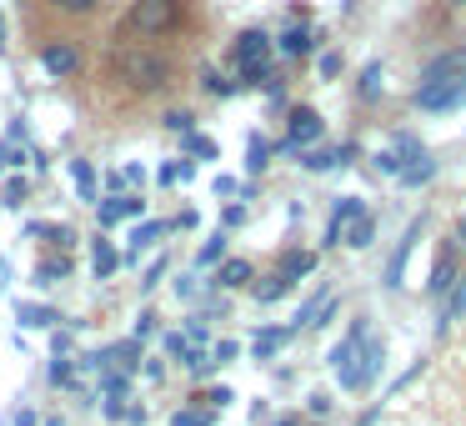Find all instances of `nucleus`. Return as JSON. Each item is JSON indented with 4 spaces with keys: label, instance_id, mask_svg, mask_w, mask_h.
I'll list each match as a JSON object with an SVG mask.
<instances>
[{
    "label": "nucleus",
    "instance_id": "423d86ee",
    "mask_svg": "<svg viewBox=\"0 0 466 426\" xmlns=\"http://www.w3.org/2000/svg\"><path fill=\"white\" fill-rule=\"evenodd\" d=\"M41 71H46V76H56V81H66V76L81 71V51H76L71 41H51V46H41Z\"/></svg>",
    "mask_w": 466,
    "mask_h": 426
},
{
    "label": "nucleus",
    "instance_id": "4d7b16f0",
    "mask_svg": "<svg viewBox=\"0 0 466 426\" xmlns=\"http://www.w3.org/2000/svg\"><path fill=\"white\" fill-rule=\"evenodd\" d=\"M326 411H331V396L316 391V396H311V416H326Z\"/></svg>",
    "mask_w": 466,
    "mask_h": 426
},
{
    "label": "nucleus",
    "instance_id": "39448f33",
    "mask_svg": "<svg viewBox=\"0 0 466 426\" xmlns=\"http://www.w3.org/2000/svg\"><path fill=\"white\" fill-rule=\"evenodd\" d=\"M326 131L321 111H311V106H291V116H286V141L281 151H306V146H316Z\"/></svg>",
    "mask_w": 466,
    "mask_h": 426
},
{
    "label": "nucleus",
    "instance_id": "8fccbe9b",
    "mask_svg": "<svg viewBox=\"0 0 466 426\" xmlns=\"http://www.w3.org/2000/svg\"><path fill=\"white\" fill-rule=\"evenodd\" d=\"M166 126H171V131H191V116H186V111H171V116H166Z\"/></svg>",
    "mask_w": 466,
    "mask_h": 426
},
{
    "label": "nucleus",
    "instance_id": "69168bd1",
    "mask_svg": "<svg viewBox=\"0 0 466 426\" xmlns=\"http://www.w3.org/2000/svg\"><path fill=\"white\" fill-rule=\"evenodd\" d=\"M0 41H5V15H0Z\"/></svg>",
    "mask_w": 466,
    "mask_h": 426
},
{
    "label": "nucleus",
    "instance_id": "4be33fe9",
    "mask_svg": "<svg viewBox=\"0 0 466 426\" xmlns=\"http://www.w3.org/2000/svg\"><path fill=\"white\" fill-rule=\"evenodd\" d=\"M221 261H226V231H216V236H206L201 251H196V271H211V266H221Z\"/></svg>",
    "mask_w": 466,
    "mask_h": 426
},
{
    "label": "nucleus",
    "instance_id": "72a5a7b5",
    "mask_svg": "<svg viewBox=\"0 0 466 426\" xmlns=\"http://www.w3.org/2000/svg\"><path fill=\"white\" fill-rule=\"evenodd\" d=\"M356 91H361V101H376V96H381V66H366L361 71V81H356Z\"/></svg>",
    "mask_w": 466,
    "mask_h": 426
},
{
    "label": "nucleus",
    "instance_id": "7ed1b4c3",
    "mask_svg": "<svg viewBox=\"0 0 466 426\" xmlns=\"http://www.w3.org/2000/svg\"><path fill=\"white\" fill-rule=\"evenodd\" d=\"M126 25L136 36H171L181 25V0H131Z\"/></svg>",
    "mask_w": 466,
    "mask_h": 426
},
{
    "label": "nucleus",
    "instance_id": "cd10ccee",
    "mask_svg": "<svg viewBox=\"0 0 466 426\" xmlns=\"http://www.w3.org/2000/svg\"><path fill=\"white\" fill-rule=\"evenodd\" d=\"M161 236H166V226H161V221H141V226L131 231V256H136V251H151V246L161 241Z\"/></svg>",
    "mask_w": 466,
    "mask_h": 426
},
{
    "label": "nucleus",
    "instance_id": "c85d7f7f",
    "mask_svg": "<svg viewBox=\"0 0 466 426\" xmlns=\"http://www.w3.org/2000/svg\"><path fill=\"white\" fill-rule=\"evenodd\" d=\"M251 291H256V301H261V306H271V301H281V296L291 291V281H286V276L276 271V276H266L261 286H251Z\"/></svg>",
    "mask_w": 466,
    "mask_h": 426
},
{
    "label": "nucleus",
    "instance_id": "c9c22d12",
    "mask_svg": "<svg viewBox=\"0 0 466 426\" xmlns=\"http://www.w3.org/2000/svg\"><path fill=\"white\" fill-rule=\"evenodd\" d=\"M25 201V181L21 176H11V181L0 186V206H21Z\"/></svg>",
    "mask_w": 466,
    "mask_h": 426
},
{
    "label": "nucleus",
    "instance_id": "aec40b11",
    "mask_svg": "<svg viewBox=\"0 0 466 426\" xmlns=\"http://www.w3.org/2000/svg\"><path fill=\"white\" fill-rule=\"evenodd\" d=\"M256 281V271H251V261H221L216 266V286H251Z\"/></svg>",
    "mask_w": 466,
    "mask_h": 426
},
{
    "label": "nucleus",
    "instance_id": "6e6552de",
    "mask_svg": "<svg viewBox=\"0 0 466 426\" xmlns=\"http://www.w3.org/2000/svg\"><path fill=\"white\" fill-rule=\"evenodd\" d=\"M96 216H101V226L111 231V226H121V221H136V216H146V201L141 196H116V201H96Z\"/></svg>",
    "mask_w": 466,
    "mask_h": 426
},
{
    "label": "nucleus",
    "instance_id": "603ef678",
    "mask_svg": "<svg viewBox=\"0 0 466 426\" xmlns=\"http://www.w3.org/2000/svg\"><path fill=\"white\" fill-rule=\"evenodd\" d=\"M336 71H341V56L326 51V56H321V76H336Z\"/></svg>",
    "mask_w": 466,
    "mask_h": 426
},
{
    "label": "nucleus",
    "instance_id": "f8f14e48",
    "mask_svg": "<svg viewBox=\"0 0 466 426\" xmlns=\"http://www.w3.org/2000/svg\"><path fill=\"white\" fill-rule=\"evenodd\" d=\"M71 186H76L81 201H101V176H96V161L76 156V161H71Z\"/></svg>",
    "mask_w": 466,
    "mask_h": 426
},
{
    "label": "nucleus",
    "instance_id": "c756f323",
    "mask_svg": "<svg viewBox=\"0 0 466 426\" xmlns=\"http://www.w3.org/2000/svg\"><path fill=\"white\" fill-rule=\"evenodd\" d=\"M186 176H196V161H166V166H156V186H176V181H186Z\"/></svg>",
    "mask_w": 466,
    "mask_h": 426
},
{
    "label": "nucleus",
    "instance_id": "7c9ffc66",
    "mask_svg": "<svg viewBox=\"0 0 466 426\" xmlns=\"http://www.w3.org/2000/svg\"><path fill=\"white\" fill-rule=\"evenodd\" d=\"M266 156H271V146H266V136H251V146H246V171H251V176H261L266 166H271Z\"/></svg>",
    "mask_w": 466,
    "mask_h": 426
},
{
    "label": "nucleus",
    "instance_id": "6ab92c4d",
    "mask_svg": "<svg viewBox=\"0 0 466 426\" xmlns=\"http://www.w3.org/2000/svg\"><path fill=\"white\" fill-rule=\"evenodd\" d=\"M341 236H346V246H351V251H366V246H371V236H376V216H371V211H361Z\"/></svg>",
    "mask_w": 466,
    "mask_h": 426
},
{
    "label": "nucleus",
    "instance_id": "052dcab7",
    "mask_svg": "<svg viewBox=\"0 0 466 426\" xmlns=\"http://www.w3.org/2000/svg\"><path fill=\"white\" fill-rule=\"evenodd\" d=\"M15 426H35V411H15Z\"/></svg>",
    "mask_w": 466,
    "mask_h": 426
},
{
    "label": "nucleus",
    "instance_id": "5fc2aeb1",
    "mask_svg": "<svg viewBox=\"0 0 466 426\" xmlns=\"http://www.w3.org/2000/svg\"><path fill=\"white\" fill-rule=\"evenodd\" d=\"M121 181H126V186H141V181H146V171H141V166H126Z\"/></svg>",
    "mask_w": 466,
    "mask_h": 426
},
{
    "label": "nucleus",
    "instance_id": "2f4dec72",
    "mask_svg": "<svg viewBox=\"0 0 466 426\" xmlns=\"http://www.w3.org/2000/svg\"><path fill=\"white\" fill-rule=\"evenodd\" d=\"M316 271V256H306V251H296V256H286V266H281V276H286V281H301V276H311Z\"/></svg>",
    "mask_w": 466,
    "mask_h": 426
},
{
    "label": "nucleus",
    "instance_id": "6e6d98bb",
    "mask_svg": "<svg viewBox=\"0 0 466 426\" xmlns=\"http://www.w3.org/2000/svg\"><path fill=\"white\" fill-rule=\"evenodd\" d=\"M206 401H211V406H226V401H231V391H226V386H211V391H206Z\"/></svg>",
    "mask_w": 466,
    "mask_h": 426
},
{
    "label": "nucleus",
    "instance_id": "20e7f679",
    "mask_svg": "<svg viewBox=\"0 0 466 426\" xmlns=\"http://www.w3.org/2000/svg\"><path fill=\"white\" fill-rule=\"evenodd\" d=\"M466 106V76L461 81H436V86H416V111L426 116H446Z\"/></svg>",
    "mask_w": 466,
    "mask_h": 426
},
{
    "label": "nucleus",
    "instance_id": "9d476101",
    "mask_svg": "<svg viewBox=\"0 0 466 426\" xmlns=\"http://www.w3.org/2000/svg\"><path fill=\"white\" fill-rule=\"evenodd\" d=\"M456 276H461V266H456V246H441V256H436V266H431V296L436 301L456 286Z\"/></svg>",
    "mask_w": 466,
    "mask_h": 426
},
{
    "label": "nucleus",
    "instance_id": "a211bd4d",
    "mask_svg": "<svg viewBox=\"0 0 466 426\" xmlns=\"http://www.w3.org/2000/svg\"><path fill=\"white\" fill-rule=\"evenodd\" d=\"M356 216H361V201H356V196H341L336 211H331V226H326V241H341V231L356 221Z\"/></svg>",
    "mask_w": 466,
    "mask_h": 426
},
{
    "label": "nucleus",
    "instance_id": "473e14b6",
    "mask_svg": "<svg viewBox=\"0 0 466 426\" xmlns=\"http://www.w3.org/2000/svg\"><path fill=\"white\" fill-rule=\"evenodd\" d=\"M391 151H396V161H401V166H406V161H416V156H426V146H421V141H416V136H406V131H396V136H391Z\"/></svg>",
    "mask_w": 466,
    "mask_h": 426
},
{
    "label": "nucleus",
    "instance_id": "49530a36",
    "mask_svg": "<svg viewBox=\"0 0 466 426\" xmlns=\"http://www.w3.org/2000/svg\"><path fill=\"white\" fill-rule=\"evenodd\" d=\"M171 426H211V421H206L201 411H176V416H171Z\"/></svg>",
    "mask_w": 466,
    "mask_h": 426
},
{
    "label": "nucleus",
    "instance_id": "864d4df0",
    "mask_svg": "<svg viewBox=\"0 0 466 426\" xmlns=\"http://www.w3.org/2000/svg\"><path fill=\"white\" fill-rule=\"evenodd\" d=\"M141 371H146V376H151V381H161V376H166V366H161V356H151V361H146V366H141Z\"/></svg>",
    "mask_w": 466,
    "mask_h": 426
},
{
    "label": "nucleus",
    "instance_id": "09e8293b",
    "mask_svg": "<svg viewBox=\"0 0 466 426\" xmlns=\"http://www.w3.org/2000/svg\"><path fill=\"white\" fill-rule=\"evenodd\" d=\"M186 336H191V341H211V331H206V321H201V316H196V321H186Z\"/></svg>",
    "mask_w": 466,
    "mask_h": 426
},
{
    "label": "nucleus",
    "instance_id": "412c9836",
    "mask_svg": "<svg viewBox=\"0 0 466 426\" xmlns=\"http://www.w3.org/2000/svg\"><path fill=\"white\" fill-rule=\"evenodd\" d=\"M291 336H296V331H291V326H281V331H276V326H266V331H261V336H256V361H271V356H276V351H281V346H286V341H291Z\"/></svg>",
    "mask_w": 466,
    "mask_h": 426
},
{
    "label": "nucleus",
    "instance_id": "4468645a",
    "mask_svg": "<svg viewBox=\"0 0 466 426\" xmlns=\"http://www.w3.org/2000/svg\"><path fill=\"white\" fill-rule=\"evenodd\" d=\"M231 56H236V66L241 61H271V41H266L261 31H241L231 46Z\"/></svg>",
    "mask_w": 466,
    "mask_h": 426
},
{
    "label": "nucleus",
    "instance_id": "bf43d9fd",
    "mask_svg": "<svg viewBox=\"0 0 466 426\" xmlns=\"http://www.w3.org/2000/svg\"><path fill=\"white\" fill-rule=\"evenodd\" d=\"M151 326H156V316H151V311H141V316H136V336H146Z\"/></svg>",
    "mask_w": 466,
    "mask_h": 426
},
{
    "label": "nucleus",
    "instance_id": "ddd939ff",
    "mask_svg": "<svg viewBox=\"0 0 466 426\" xmlns=\"http://www.w3.org/2000/svg\"><path fill=\"white\" fill-rule=\"evenodd\" d=\"M461 316H466V271L456 276V286L441 296V316H436V331H446V326L461 321Z\"/></svg>",
    "mask_w": 466,
    "mask_h": 426
},
{
    "label": "nucleus",
    "instance_id": "680f3d73",
    "mask_svg": "<svg viewBox=\"0 0 466 426\" xmlns=\"http://www.w3.org/2000/svg\"><path fill=\"white\" fill-rule=\"evenodd\" d=\"M456 241H466V216H461V221H456Z\"/></svg>",
    "mask_w": 466,
    "mask_h": 426
},
{
    "label": "nucleus",
    "instance_id": "4c0bfd02",
    "mask_svg": "<svg viewBox=\"0 0 466 426\" xmlns=\"http://www.w3.org/2000/svg\"><path fill=\"white\" fill-rule=\"evenodd\" d=\"M166 271H171V256H161V261H156V266H146V291H156V286H161L166 281Z\"/></svg>",
    "mask_w": 466,
    "mask_h": 426
},
{
    "label": "nucleus",
    "instance_id": "37998d69",
    "mask_svg": "<svg viewBox=\"0 0 466 426\" xmlns=\"http://www.w3.org/2000/svg\"><path fill=\"white\" fill-rule=\"evenodd\" d=\"M166 351H171L176 361H186V356H191V346H186V336H176V331H171V336H166Z\"/></svg>",
    "mask_w": 466,
    "mask_h": 426
},
{
    "label": "nucleus",
    "instance_id": "de8ad7c7",
    "mask_svg": "<svg viewBox=\"0 0 466 426\" xmlns=\"http://www.w3.org/2000/svg\"><path fill=\"white\" fill-rule=\"evenodd\" d=\"M241 221H246V206H226V216H221V226H226V231H236Z\"/></svg>",
    "mask_w": 466,
    "mask_h": 426
},
{
    "label": "nucleus",
    "instance_id": "f257e3e1",
    "mask_svg": "<svg viewBox=\"0 0 466 426\" xmlns=\"http://www.w3.org/2000/svg\"><path fill=\"white\" fill-rule=\"evenodd\" d=\"M111 71H116V81H126L131 91H161V86L171 81V61H166L161 51H141V46L116 51Z\"/></svg>",
    "mask_w": 466,
    "mask_h": 426
},
{
    "label": "nucleus",
    "instance_id": "e2e57ef3",
    "mask_svg": "<svg viewBox=\"0 0 466 426\" xmlns=\"http://www.w3.org/2000/svg\"><path fill=\"white\" fill-rule=\"evenodd\" d=\"M46 426H66V421H61V416H46Z\"/></svg>",
    "mask_w": 466,
    "mask_h": 426
},
{
    "label": "nucleus",
    "instance_id": "c03bdc74",
    "mask_svg": "<svg viewBox=\"0 0 466 426\" xmlns=\"http://www.w3.org/2000/svg\"><path fill=\"white\" fill-rule=\"evenodd\" d=\"M211 191H216V196H236V191H241V181H236V176H216Z\"/></svg>",
    "mask_w": 466,
    "mask_h": 426
},
{
    "label": "nucleus",
    "instance_id": "0eeeda50",
    "mask_svg": "<svg viewBox=\"0 0 466 426\" xmlns=\"http://www.w3.org/2000/svg\"><path fill=\"white\" fill-rule=\"evenodd\" d=\"M461 76H466V46H456V51H441L436 61H426L421 86H436V81H461Z\"/></svg>",
    "mask_w": 466,
    "mask_h": 426
},
{
    "label": "nucleus",
    "instance_id": "5701e85b",
    "mask_svg": "<svg viewBox=\"0 0 466 426\" xmlns=\"http://www.w3.org/2000/svg\"><path fill=\"white\" fill-rule=\"evenodd\" d=\"M71 276V261L66 256H46V261H35V286H56Z\"/></svg>",
    "mask_w": 466,
    "mask_h": 426
},
{
    "label": "nucleus",
    "instance_id": "b1692460",
    "mask_svg": "<svg viewBox=\"0 0 466 426\" xmlns=\"http://www.w3.org/2000/svg\"><path fill=\"white\" fill-rule=\"evenodd\" d=\"M316 46V31L311 25H291V31L281 36V56H306Z\"/></svg>",
    "mask_w": 466,
    "mask_h": 426
},
{
    "label": "nucleus",
    "instance_id": "f03ea898",
    "mask_svg": "<svg viewBox=\"0 0 466 426\" xmlns=\"http://www.w3.org/2000/svg\"><path fill=\"white\" fill-rule=\"evenodd\" d=\"M381 371H386V346L376 341V336H366L351 361L336 371V381H341V391H371V386L381 381Z\"/></svg>",
    "mask_w": 466,
    "mask_h": 426
},
{
    "label": "nucleus",
    "instance_id": "a19ab883",
    "mask_svg": "<svg viewBox=\"0 0 466 426\" xmlns=\"http://www.w3.org/2000/svg\"><path fill=\"white\" fill-rule=\"evenodd\" d=\"M236 356H241V346H236V341H221V346L211 351V361H216V366H226V361H236Z\"/></svg>",
    "mask_w": 466,
    "mask_h": 426
},
{
    "label": "nucleus",
    "instance_id": "3c124183",
    "mask_svg": "<svg viewBox=\"0 0 466 426\" xmlns=\"http://www.w3.org/2000/svg\"><path fill=\"white\" fill-rule=\"evenodd\" d=\"M71 346H76V336H71V331H56V341H51V351H56V356H66Z\"/></svg>",
    "mask_w": 466,
    "mask_h": 426
},
{
    "label": "nucleus",
    "instance_id": "9b49d317",
    "mask_svg": "<svg viewBox=\"0 0 466 426\" xmlns=\"http://www.w3.org/2000/svg\"><path fill=\"white\" fill-rule=\"evenodd\" d=\"M15 321L25 326V331H51L56 321H66L56 306H35V301H15Z\"/></svg>",
    "mask_w": 466,
    "mask_h": 426
},
{
    "label": "nucleus",
    "instance_id": "1a4fd4ad",
    "mask_svg": "<svg viewBox=\"0 0 466 426\" xmlns=\"http://www.w3.org/2000/svg\"><path fill=\"white\" fill-rule=\"evenodd\" d=\"M426 231V221L416 216L411 226H406V236H401V246L391 251V261H386V286H401V276H406V261H411V251H416V236Z\"/></svg>",
    "mask_w": 466,
    "mask_h": 426
},
{
    "label": "nucleus",
    "instance_id": "e433bc0d",
    "mask_svg": "<svg viewBox=\"0 0 466 426\" xmlns=\"http://www.w3.org/2000/svg\"><path fill=\"white\" fill-rule=\"evenodd\" d=\"M25 161H31V156H25L15 141H0V171H5V166H25Z\"/></svg>",
    "mask_w": 466,
    "mask_h": 426
},
{
    "label": "nucleus",
    "instance_id": "13d9d810",
    "mask_svg": "<svg viewBox=\"0 0 466 426\" xmlns=\"http://www.w3.org/2000/svg\"><path fill=\"white\" fill-rule=\"evenodd\" d=\"M356 161V146H336V166H351Z\"/></svg>",
    "mask_w": 466,
    "mask_h": 426
},
{
    "label": "nucleus",
    "instance_id": "ea45409f",
    "mask_svg": "<svg viewBox=\"0 0 466 426\" xmlns=\"http://www.w3.org/2000/svg\"><path fill=\"white\" fill-rule=\"evenodd\" d=\"M376 171H386V176H396L401 171V161H396V151L386 146V151H376Z\"/></svg>",
    "mask_w": 466,
    "mask_h": 426
},
{
    "label": "nucleus",
    "instance_id": "a18cd8bd",
    "mask_svg": "<svg viewBox=\"0 0 466 426\" xmlns=\"http://www.w3.org/2000/svg\"><path fill=\"white\" fill-rule=\"evenodd\" d=\"M206 86H211L216 96H231L236 91V81H226V76H216V71H206Z\"/></svg>",
    "mask_w": 466,
    "mask_h": 426
},
{
    "label": "nucleus",
    "instance_id": "58836bf2",
    "mask_svg": "<svg viewBox=\"0 0 466 426\" xmlns=\"http://www.w3.org/2000/svg\"><path fill=\"white\" fill-rule=\"evenodd\" d=\"M51 381H56V386H71V381H76V366L66 361V356H56V361H51Z\"/></svg>",
    "mask_w": 466,
    "mask_h": 426
},
{
    "label": "nucleus",
    "instance_id": "dca6fc26",
    "mask_svg": "<svg viewBox=\"0 0 466 426\" xmlns=\"http://www.w3.org/2000/svg\"><path fill=\"white\" fill-rule=\"evenodd\" d=\"M366 336H371V326H366V321H356V326H351V331H346V336H341V341H336V346H331V356H326V361H331V366H336V371H341V366H346V361H351V356H356V346H361V341H366Z\"/></svg>",
    "mask_w": 466,
    "mask_h": 426
},
{
    "label": "nucleus",
    "instance_id": "393cba45",
    "mask_svg": "<svg viewBox=\"0 0 466 426\" xmlns=\"http://www.w3.org/2000/svg\"><path fill=\"white\" fill-rule=\"evenodd\" d=\"M301 166H306V171H316V176L341 171V166H336V151H326V146H306V151H301Z\"/></svg>",
    "mask_w": 466,
    "mask_h": 426
},
{
    "label": "nucleus",
    "instance_id": "a878e982",
    "mask_svg": "<svg viewBox=\"0 0 466 426\" xmlns=\"http://www.w3.org/2000/svg\"><path fill=\"white\" fill-rule=\"evenodd\" d=\"M236 86H271V61H241L236 66Z\"/></svg>",
    "mask_w": 466,
    "mask_h": 426
},
{
    "label": "nucleus",
    "instance_id": "79ce46f5",
    "mask_svg": "<svg viewBox=\"0 0 466 426\" xmlns=\"http://www.w3.org/2000/svg\"><path fill=\"white\" fill-rule=\"evenodd\" d=\"M51 5H56V11H96V5H101V0H51Z\"/></svg>",
    "mask_w": 466,
    "mask_h": 426
},
{
    "label": "nucleus",
    "instance_id": "bb28decb",
    "mask_svg": "<svg viewBox=\"0 0 466 426\" xmlns=\"http://www.w3.org/2000/svg\"><path fill=\"white\" fill-rule=\"evenodd\" d=\"M186 156H191V161H216L221 146H216L211 136H201V131H186Z\"/></svg>",
    "mask_w": 466,
    "mask_h": 426
},
{
    "label": "nucleus",
    "instance_id": "f3484780",
    "mask_svg": "<svg viewBox=\"0 0 466 426\" xmlns=\"http://www.w3.org/2000/svg\"><path fill=\"white\" fill-rule=\"evenodd\" d=\"M91 271L101 276V281L121 271V251H116V246L106 241V236H96V241H91Z\"/></svg>",
    "mask_w": 466,
    "mask_h": 426
},
{
    "label": "nucleus",
    "instance_id": "0e129e2a",
    "mask_svg": "<svg viewBox=\"0 0 466 426\" xmlns=\"http://www.w3.org/2000/svg\"><path fill=\"white\" fill-rule=\"evenodd\" d=\"M276 426H301V421H291V416H286V421H276Z\"/></svg>",
    "mask_w": 466,
    "mask_h": 426
},
{
    "label": "nucleus",
    "instance_id": "2eb2a0df",
    "mask_svg": "<svg viewBox=\"0 0 466 426\" xmlns=\"http://www.w3.org/2000/svg\"><path fill=\"white\" fill-rule=\"evenodd\" d=\"M436 176V156L426 151V156H416V161H406L401 171H396V181H401V191H416V186H426Z\"/></svg>",
    "mask_w": 466,
    "mask_h": 426
},
{
    "label": "nucleus",
    "instance_id": "f704fd0d",
    "mask_svg": "<svg viewBox=\"0 0 466 426\" xmlns=\"http://www.w3.org/2000/svg\"><path fill=\"white\" fill-rule=\"evenodd\" d=\"M101 391H106V401H131V381H126V376H106V386H101Z\"/></svg>",
    "mask_w": 466,
    "mask_h": 426
}]
</instances>
